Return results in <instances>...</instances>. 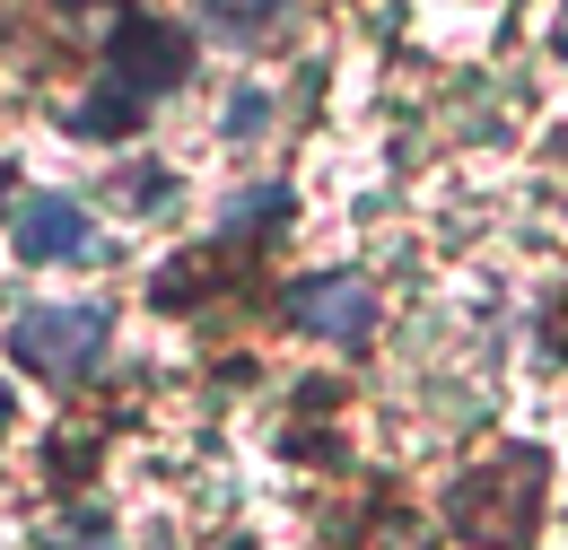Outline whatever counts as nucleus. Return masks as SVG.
<instances>
[{
    "instance_id": "obj_1",
    "label": "nucleus",
    "mask_w": 568,
    "mask_h": 550,
    "mask_svg": "<svg viewBox=\"0 0 568 550\" xmlns=\"http://www.w3.org/2000/svg\"><path fill=\"white\" fill-rule=\"evenodd\" d=\"M114 342V306H97V297H71V306H27L18 324H9V358L18 367H36V376H88L97 358Z\"/></svg>"
},
{
    "instance_id": "obj_2",
    "label": "nucleus",
    "mask_w": 568,
    "mask_h": 550,
    "mask_svg": "<svg viewBox=\"0 0 568 550\" xmlns=\"http://www.w3.org/2000/svg\"><path fill=\"white\" fill-rule=\"evenodd\" d=\"M281 315L297 324V333H315V342H342L358 349L367 333H376V288L358 272H315V279H297L281 297Z\"/></svg>"
},
{
    "instance_id": "obj_3",
    "label": "nucleus",
    "mask_w": 568,
    "mask_h": 550,
    "mask_svg": "<svg viewBox=\"0 0 568 550\" xmlns=\"http://www.w3.org/2000/svg\"><path fill=\"white\" fill-rule=\"evenodd\" d=\"M105 62L123 88H141V96H166V88H184V70H193V44H184V27H166V18H114V35H105Z\"/></svg>"
},
{
    "instance_id": "obj_4",
    "label": "nucleus",
    "mask_w": 568,
    "mask_h": 550,
    "mask_svg": "<svg viewBox=\"0 0 568 550\" xmlns=\"http://www.w3.org/2000/svg\"><path fill=\"white\" fill-rule=\"evenodd\" d=\"M97 218L71 202V193H36V202L18 210V254L27 263H97Z\"/></svg>"
},
{
    "instance_id": "obj_5",
    "label": "nucleus",
    "mask_w": 568,
    "mask_h": 550,
    "mask_svg": "<svg viewBox=\"0 0 568 550\" xmlns=\"http://www.w3.org/2000/svg\"><path fill=\"white\" fill-rule=\"evenodd\" d=\"M141 114H149V96L114 79V88H97V96L71 114V132H88V140H132V132H141Z\"/></svg>"
},
{
    "instance_id": "obj_6",
    "label": "nucleus",
    "mask_w": 568,
    "mask_h": 550,
    "mask_svg": "<svg viewBox=\"0 0 568 550\" xmlns=\"http://www.w3.org/2000/svg\"><path fill=\"white\" fill-rule=\"evenodd\" d=\"M288 0H202V18H211V35H227V44H245V35H263L272 18H281Z\"/></svg>"
},
{
    "instance_id": "obj_7",
    "label": "nucleus",
    "mask_w": 568,
    "mask_h": 550,
    "mask_svg": "<svg viewBox=\"0 0 568 550\" xmlns=\"http://www.w3.org/2000/svg\"><path fill=\"white\" fill-rule=\"evenodd\" d=\"M254 218H288V193H281V184H254V193H236V202L219 210V227H236V236H245Z\"/></svg>"
},
{
    "instance_id": "obj_8",
    "label": "nucleus",
    "mask_w": 568,
    "mask_h": 550,
    "mask_svg": "<svg viewBox=\"0 0 568 550\" xmlns=\"http://www.w3.org/2000/svg\"><path fill=\"white\" fill-rule=\"evenodd\" d=\"M263 114H272V96H263V88H245V96L227 105V132H236V140H245V132H263Z\"/></svg>"
},
{
    "instance_id": "obj_9",
    "label": "nucleus",
    "mask_w": 568,
    "mask_h": 550,
    "mask_svg": "<svg viewBox=\"0 0 568 550\" xmlns=\"http://www.w3.org/2000/svg\"><path fill=\"white\" fill-rule=\"evenodd\" d=\"M62 9H105V0H62Z\"/></svg>"
},
{
    "instance_id": "obj_10",
    "label": "nucleus",
    "mask_w": 568,
    "mask_h": 550,
    "mask_svg": "<svg viewBox=\"0 0 568 550\" xmlns=\"http://www.w3.org/2000/svg\"><path fill=\"white\" fill-rule=\"evenodd\" d=\"M0 193H9V166H0Z\"/></svg>"
},
{
    "instance_id": "obj_11",
    "label": "nucleus",
    "mask_w": 568,
    "mask_h": 550,
    "mask_svg": "<svg viewBox=\"0 0 568 550\" xmlns=\"http://www.w3.org/2000/svg\"><path fill=\"white\" fill-rule=\"evenodd\" d=\"M560 53H568V35H560Z\"/></svg>"
}]
</instances>
